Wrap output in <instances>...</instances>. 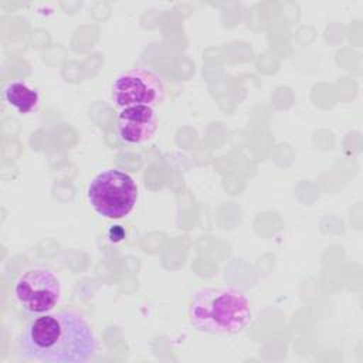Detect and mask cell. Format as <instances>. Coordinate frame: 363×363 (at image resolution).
Here are the masks:
<instances>
[{
  "instance_id": "7a4b0ae2",
  "label": "cell",
  "mask_w": 363,
  "mask_h": 363,
  "mask_svg": "<svg viewBox=\"0 0 363 363\" xmlns=\"http://www.w3.org/2000/svg\"><path fill=\"white\" fill-rule=\"evenodd\" d=\"M190 323L200 332L230 336L241 332L251 319L248 298L231 286L199 291L189 306Z\"/></svg>"
},
{
  "instance_id": "5b68a950",
  "label": "cell",
  "mask_w": 363,
  "mask_h": 363,
  "mask_svg": "<svg viewBox=\"0 0 363 363\" xmlns=\"http://www.w3.org/2000/svg\"><path fill=\"white\" fill-rule=\"evenodd\" d=\"M14 294L24 311L33 315H44L58 303L61 284L52 271L30 268L16 281Z\"/></svg>"
},
{
  "instance_id": "8992f818",
  "label": "cell",
  "mask_w": 363,
  "mask_h": 363,
  "mask_svg": "<svg viewBox=\"0 0 363 363\" xmlns=\"http://www.w3.org/2000/svg\"><path fill=\"white\" fill-rule=\"evenodd\" d=\"M157 129V113L150 106H130L121 109L118 133L126 143H143L153 138Z\"/></svg>"
},
{
  "instance_id": "277c9868",
  "label": "cell",
  "mask_w": 363,
  "mask_h": 363,
  "mask_svg": "<svg viewBox=\"0 0 363 363\" xmlns=\"http://www.w3.org/2000/svg\"><path fill=\"white\" fill-rule=\"evenodd\" d=\"M164 82L149 68H130L122 72L112 85V101L116 108H155L164 98Z\"/></svg>"
},
{
  "instance_id": "52a82bcc",
  "label": "cell",
  "mask_w": 363,
  "mask_h": 363,
  "mask_svg": "<svg viewBox=\"0 0 363 363\" xmlns=\"http://www.w3.org/2000/svg\"><path fill=\"white\" fill-rule=\"evenodd\" d=\"M3 96L7 105L18 113H30L40 104L38 91L24 81H11L3 89Z\"/></svg>"
},
{
  "instance_id": "6da1fadb",
  "label": "cell",
  "mask_w": 363,
  "mask_h": 363,
  "mask_svg": "<svg viewBox=\"0 0 363 363\" xmlns=\"http://www.w3.org/2000/svg\"><path fill=\"white\" fill-rule=\"evenodd\" d=\"M95 349V335L88 322L68 309L33 319L18 339L20 356L45 363H84Z\"/></svg>"
},
{
  "instance_id": "3957f363",
  "label": "cell",
  "mask_w": 363,
  "mask_h": 363,
  "mask_svg": "<svg viewBox=\"0 0 363 363\" xmlns=\"http://www.w3.org/2000/svg\"><path fill=\"white\" fill-rule=\"evenodd\" d=\"M88 201L106 218L128 216L138 200V186L133 177L119 169H105L88 186Z\"/></svg>"
}]
</instances>
